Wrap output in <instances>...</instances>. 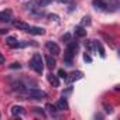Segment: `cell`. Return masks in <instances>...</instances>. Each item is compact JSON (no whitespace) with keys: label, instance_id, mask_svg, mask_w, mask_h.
I'll return each mask as SVG.
<instances>
[{"label":"cell","instance_id":"cell-15","mask_svg":"<svg viewBox=\"0 0 120 120\" xmlns=\"http://www.w3.org/2000/svg\"><path fill=\"white\" fill-rule=\"evenodd\" d=\"M95 47H96V51H99V55H100L102 58H106V52H105V48H103V45H102L99 41H95Z\"/></svg>","mask_w":120,"mask_h":120},{"label":"cell","instance_id":"cell-21","mask_svg":"<svg viewBox=\"0 0 120 120\" xmlns=\"http://www.w3.org/2000/svg\"><path fill=\"white\" fill-rule=\"evenodd\" d=\"M62 41L69 42V41H71V34H68V33H67V34H64V35H62Z\"/></svg>","mask_w":120,"mask_h":120},{"label":"cell","instance_id":"cell-17","mask_svg":"<svg viewBox=\"0 0 120 120\" xmlns=\"http://www.w3.org/2000/svg\"><path fill=\"white\" fill-rule=\"evenodd\" d=\"M86 48H88V51H89V52H92V54H96V52H95V51H96L95 41H88V42H86Z\"/></svg>","mask_w":120,"mask_h":120},{"label":"cell","instance_id":"cell-26","mask_svg":"<svg viewBox=\"0 0 120 120\" xmlns=\"http://www.w3.org/2000/svg\"><path fill=\"white\" fill-rule=\"evenodd\" d=\"M3 34H7V30H4V28H0V35H3Z\"/></svg>","mask_w":120,"mask_h":120},{"label":"cell","instance_id":"cell-14","mask_svg":"<svg viewBox=\"0 0 120 120\" xmlns=\"http://www.w3.org/2000/svg\"><path fill=\"white\" fill-rule=\"evenodd\" d=\"M23 113H24L23 106L16 105V106H13V107H11V114H13V116H20V114H23Z\"/></svg>","mask_w":120,"mask_h":120},{"label":"cell","instance_id":"cell-19","mask_svg":"<svg viewBox=\"0 0 120 120\" xmlns=\"http://www.w3.org/2000/svg\"><path fill=\"white\" fill-rule=\"evenodd\" d=\"M56 76H58V78H62V79H65V78H67V72H65L64 69H59Z\"/></svg>","mask_w":120,"mask_h":120},{"label":"cell","instance_id":"cell-1","mask_svg":"<svg viewBox=\"0 0 120 120\" xmlns=\"http://www.w3.org/2000/svg\"><path fill=\"white\" fill-rule=\"evenodd\" d=\"M30 67L37 72V74H42L44 71V58L41 56V54H34L33 59L30 62Z\"/></svg>","mask_w":120,"mask_h":120},{"label":"cell","instance_id":"cell-23","mask_svg":"<svg viewBox=\"0 0 120 120\" xmlns=\"http://www.w3.org/2000/svg\"><path fill=\"white\" fill-rule=\"evenodd\" d=\"M82 24H90V20H89V17H83V20H82Z\"/></svg>","mask_w":120,"mask_h":120},{"label":"cell","instance_id":"cell-22","mask_svg":"<svg viewBox=\"0 0 120 120\" xmlns=\"http://www.w3.org/2000/svg\"><path fill=\"white\" fill-rule=\"evenodd\" d=\"M10 68H11V69H20V68H21V65H20L19 62H13V64L10 65Z\"/></svg>","mask_w":120,"mask_h":120},{"label":"cell","instance_id":"cell-9","mask_svg":"<svg viewBox=\"0 0 120 120\" xmlns=\"http://www.w3.org/2000/svg\"><path fill=\"white\" fill-rule=\"evenodd\" d=\"M13 26H14L16 28L21 30V31H27V33H28V30H30V26H28L27 23H24V21H20V20L13 21Z\"/></svg>","mask_w":120,"mask_h":120},{"label":"cell","instance_id":"cell-12","mask_svg":"<svg viewBox=\"0 0 120 120\" xmlns=\"http://www.w3.org/2000/svg\"><path fill=\"white\" fill-rule=\"evenodd\" d=\"M28 33L34 34V35H42V34H45V30L42 27H30Z\"/></svg>","mask_w":120,"mask_h":120},{"label":"cell","instance_id":"cell-2","mask_svg":"<svg viewBox=\"0 0 120 120\" xmlns=\"http://www.w3.org/2000/svg\"><path fill=\"white\" fill-rule=\"evenodd\" d=\"M27 95H28L30 99H34V100H42V99L47 98V93L41 89H30L27 92Z\"/></svg>","mask_w":120,"mask_h":120},{"label":"cell","instance_id":"cell-11","mask_svg":"<svg viewBox=\"0 0 120 120\" xmlns=\"http://www.w3.org/2000/svg\"><path fill=\"white\" fill-rule=\"evenodd\" d=\"M44 61H45V64H47V67H48L49 69H54V68L56 67L55 59H54L51 55H45V56H44Z\"/></svg>","mask_w":120,"mask_h":120},{"label":"cell","instance_id":"cell-20","mask_svg":"<svg viewBox=\"0 0 120 120\" xmlns=\"http://www.w3.org/2000/svg\"><path fill=\"white\" fill-rule=\"evenodd\" d=\"M83 59H85L88 64H90V62H92V56H90L88 52H85V54H83Z\"/></svg>","mask_w":120,"mask_h":120},{"label":"cell","instance_id":"cell-13","mask_svg":"<svg viewBox=\"0 0 120 120\" xmlns=\"http://www.w3.org/2000/svg\"><path fill=\"white\" fill-rule=\"evenodd\" d=\"M92 4H93L96 9H99V10H106V9H107V4L103 2V0H93Z\"/></svg>","mask_w":120,"mask_h":120},{"label":"cell","instance_id":"cell-25","mask_svg":"<svg viewBox=\"0 0 120 120\" xmlns=\"http://www.w3.org/2000/svg\"><path fill=\"white\" fill-rule=\"evenodd\" d=\"M2 64H4V56L0 54V65H2Z\"/></svg>","mask_w":120,"mask_h":120},{"label":"cell","instance_id":"cell-7","mask_svg":"<svg viewBox=\"0 0 120 120\" xmlns=\"http://www.w3.org/2000/svg\"><path fill=\"white\" fill-rule=\"evenodd\" d=\"M55 107H56V110H68L69 109V105H68V102H67V99H64V98H61L56 103H55Z\"/></svg>","mask_w":120,"mask_h":120},{"label":"cell","instance_id":"cell-10","mask_svg":"<svg viewBox=\"0 0 120 120\" xmlns=\"http://www.w3.org/2000/svg\"><path fill=\"white\" fill-rule=\"evenodd\" d=\"M47 79H48V82H49L54 88H58V86H59V79H58L56 75H54V74H48V75H47Z\"/></svg>","mask_w":120,"mask_h":120},{"label":"cell","instance_id":"cell-24","mask_svg":"<svg viewBox=\"0 0 120 120\" xmlns=\"http://www.w3.org/2000/svg\"><path fill=\"white\" fill-rule=\"evenodd\" d=\"M49 19H51V20H55V21H56V20H58V16H56V14H49Z\"/></svg>","mask_w":120,"mask_h":120},{"label":"cell","instance_id":"cell-16","mask_svg":"<svg viewBox=\"0 0 120 120\" xmlns=\"http://www.w3.org/2000/svg\"><path fill=\"white\" fill-rule=\"evenodd\" d=\"M75 35H78V37H85L86 35V30L83 28V27H75Z\"/></svg>","mask_w":120,"mask_h":120},{"label":"cell","instance_id":"cell-18","mask_svg":"<svg viewBox=\"0 0 120 120\" xmlns=\"http://www.w3.org/2000/svg\"><path fill=\"white\" fill-rule=\"evenodd\" d=\"M45 109H47L51 114H54V116L56 114V107H55V105H49V103H48V105L45 106Z\"/></svg>","mask_w":120,"mask_h":120},{"label":"cell","instance_id":"cell-5","mask_svg":"<svg viewBox=\"0 0 120 120\" xmlns=\"http://www.w3.org/2000/svg\"><path fill=\"white\" fill-rule=\"evenodd\" d=\"M6 44L9 45V47H11V48H20V47H26V44L24 42H19L17 40H16V37H7L6 38Z\"/></svg>","mask_w":120,"mask_h":120},{"label":"cell","instance_id":"cell-3","mask_svg":"<svg viewBox=\"0 0 120 120\" xmlns=\"http://www.w3.org/2000/svg\"><path fill=\"white\" fill-rule=\"evenodd\" d=\"M45 47H47L48 52H51L54 56H56V55L61 54V48H59V45L55 44V42H52V41H48V42L45 44Z\"/></svg>","mask_w":120,"mask_h":120},{"label":"cell","instance_id":"cell-8","mask_svg":"<svg viewBox=\"0 0 120 120\" xmlns=\"http://www.w3.org/2000/svg\"><path fill=\"white\" fill-rule=\"evenodd\" d=\"M0 21H2V23L11 21V10H3V11H0Z\"/></svg>","mask_w":120,"mask_h":120},{"label":"cell","instance_id":"cell-4","mask_svg":"<svg viewBox=\"0 0 120 120\" xmlns=\"http://www.w3.org/2000/svg\"><path fill=\"white\" fill-rule=\"evenodd\" d=\"M74 56H75V51H72L71 48H67V51H65V54H64V62H65V65H68V67L72 65Z\"/></svg>","mask_w":120,"mask_h":120},{"label":"cell","instance_id":"cell-6","mask_svg":"<svg viewBox=\"0 0 120 120\" xmlns=\"http://www.w3.org/2000/svg\"><path fill=\"white\" fill-rule=\"evenodd\" d=\"M83 78V74L81 72V71H76V72H72V74H69V76L67 75V81H68V83H72V82H76V81H79V79H82Z\"/></svg>","mask_w":120,"mask_h":120}]
</instances>
